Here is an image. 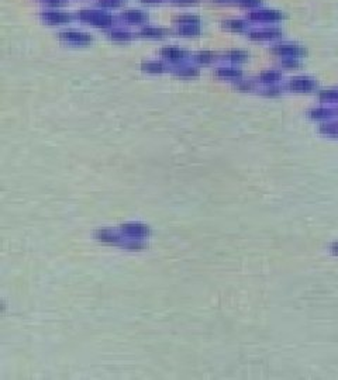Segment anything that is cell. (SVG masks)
I'll use <instances>...</instances> for the list:
<instances>
[{
	"mask_svg": "<svg viewBox=\"0 0 338 380\" xmlns=\"http://www.w3.org/2000/svg\"><path fill=\"white\" fill-rule=\"evenodd\" d=\"M78 18L85 21V23L98 25V27H110V25L113 24V20H114L108 13L96 11V10H82L78 14Z\"/></svg>",
	"mask_w": 338,
	"mask_h": 380,
	"instance_id": "obj_1",
	"label": "cell"
},
{
	"mask_svg": "<svg viewBox=\"0 0 338 380\" xmlns=\"http://www.w3.org/2000/svg\"><path fill=\"white\" fill-rule=\"evenodd\" d=\"M41 18L48 24H65L71 20V16L62 11H42Z\"/></svg>",
	"mask_w": 338,
	"mask_h": 380,
	"instance_id": "obj_2",
	"label": "cell"
},
{
	"mask_svg": "<svg viewBox=\"0 0 338 380\" xmlns=\"http://www.w3.org/2000/svg\"><path fill=\"white\" fill-rule=\"evenodd\" d=\"M121 18H123L124 21H127L128 24H141V23L148 20V16L145 13H142V11H138V10L137 11L128 10V11H125V13L121 14Z\"/></svg>",
	"mask_w": 338,
	"mask_h": 380,
	"instance_id": "obj_3",
	"label": "cell"
},
{
	"mask_svg": "<svg viewBox=\"0 0 338 380\" xmlns=\"http://www.w3.org/2000/svg\"><path fill=\"white\" fill-rule=\"evenodd\" d=\"M61 38H65L66 41H74V42H86L92 40L89 35H86L85 33H75V31H66V33H61Z\"/></svg>",
	"mask_w": 338,
	"mask_h": 380,
	"instance_id": "obj_4",
	"label": "cell"
},
{
	"mask_svg": "<svg viewBox=\"0 0 338 380\" xmlns=\"http://www.w3.org/2000/svg\"><path fill=\"white\" fill-rule=\"evenodd\" d=\"M142 35H148V37H161L165 34V30L162 28H157V27H147L144 30H141Z\"/></svg>",
	"mask_w": 338,
	"mask_h": 380,
	"instance_id": "obj_5",
	"label": "cell"
},
{
	"mask_svg": "<svg viewBox=\"0 0 338 380\" xmlns=\"http://www.w3.org/2000/svg\"><path fill=\"white\" fill-rule=\"evenodd\" d=\"M121 1H125V0H99L100 4L109 6V7H115V6H118Z\"/></svg>",
	"mask_w": 338,
	"mask_h": 380,
	"instance_id": "obj_6",
	"label": "cell"
},
{
	"mask_svg": "<svg viewBox=\"0 0 338 380\" xmlns=\"http://www.w3.org/2000/svg\"><path fill=\"white\" fill-rule=\"evenodd\" d=\"M40 1H47L48 4H52V6H57V4H62L65 0H40Z\"/></svg>",
	"mask_w": 338,
	"mask_h": 380,
	"instance_id": "obj_7",
	"label": "cell"
},
{
	"mask_svg": "<svg viewBox=\"0 0 338 380\" xmlns=\"http://www.w3.org/2000/svg\"><path fill=\"white\" fill-rule=\"evenodd\" d=\"M176 3H182V4H190V3H198V0H173Z\"/></svg>",
	"mask_w": 338,
	"mask_h": 380,
	"instance_id": "obj_8",
	"label": "cell"
},
{
	"mask_svg": "<svg viewBox=\"0 0 338 380\" xmlns=\"http://www.w3.org/2000/svg\"><path fill=\"white\" fill-rule=\"evenodd\" d=\"M142 1H148V3H155V1H161V0H142Z\"/></svg>",
	"mask_w": 338,
	"mask_h": 380,
	"instance_id": "obj_9",
	"label": "cell"
}]
</instances>
